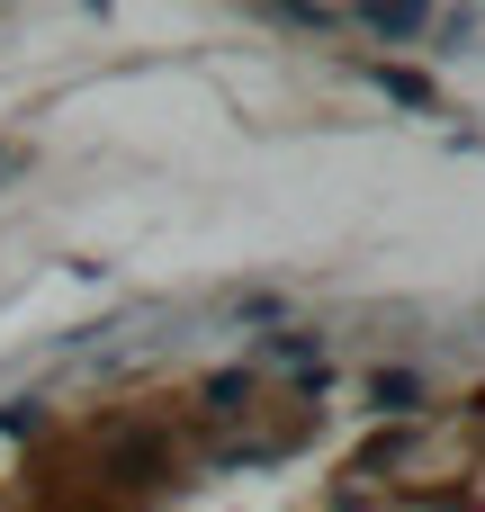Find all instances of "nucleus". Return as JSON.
<instances>
[{"mask_svg": "<svg viewBox=\"0 0 485 512\" xmlns=\"http://www.w3.org/2000/svg\"><path fill=\"white\" fill-rule=\"evenodd\" d=\"M360 18H369V27H378V36H423V27H432V18H423V9H360Z\"/></svg>", "mask_w": 485, "mask_h": 512, "instance_id": "obj_1", "label": "nucleus"}]
</instances>
